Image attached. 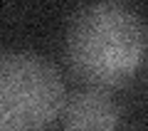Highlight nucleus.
Returning <instances> with one entry per match:
<instances>
[{"instance_id":"f03ea898","label":"nucleus","mask_w":148,"mask_h":131,"mask_svg":"<svg viewBox=\"0 0 148 131\" xmlns=\"http://www.w3.org/2000/svg\"><path fill=\"white\" fill-rule=\"evenodd\" d=\"M64 82L35 52L0 54V131H40L64 111Z\"/></svg>"},{"instance_id":"f257e3e1","label":"nucleus","mask_w":148,"mask_h":131,"mask_svg":"<svg viewBox=\"0 0 148 131\" xmlns=\"http://www.w3.org/2000/svg\"><path fill=\"white\" fill-rule=\"evenodd\" d=\"M148 54V27L123 3H89L67 25V59L96 87H114L141 69Z\"/></svg>"},{"instance_id":"7ed1b4c3","label":"nucleus","mask_w":148,"mask_h":131,"mask_svg":"<svg viewBox=\"0 0 148 131\" xmlns=\"http://www.w3.org/2000/svg\"><path fill=\"white\" fill-rule=\"evenodd\" d=\"M64 124L69 131H114L119 106L104 89L77 92L64 104Z\"/></svg>"}]
</instances>
